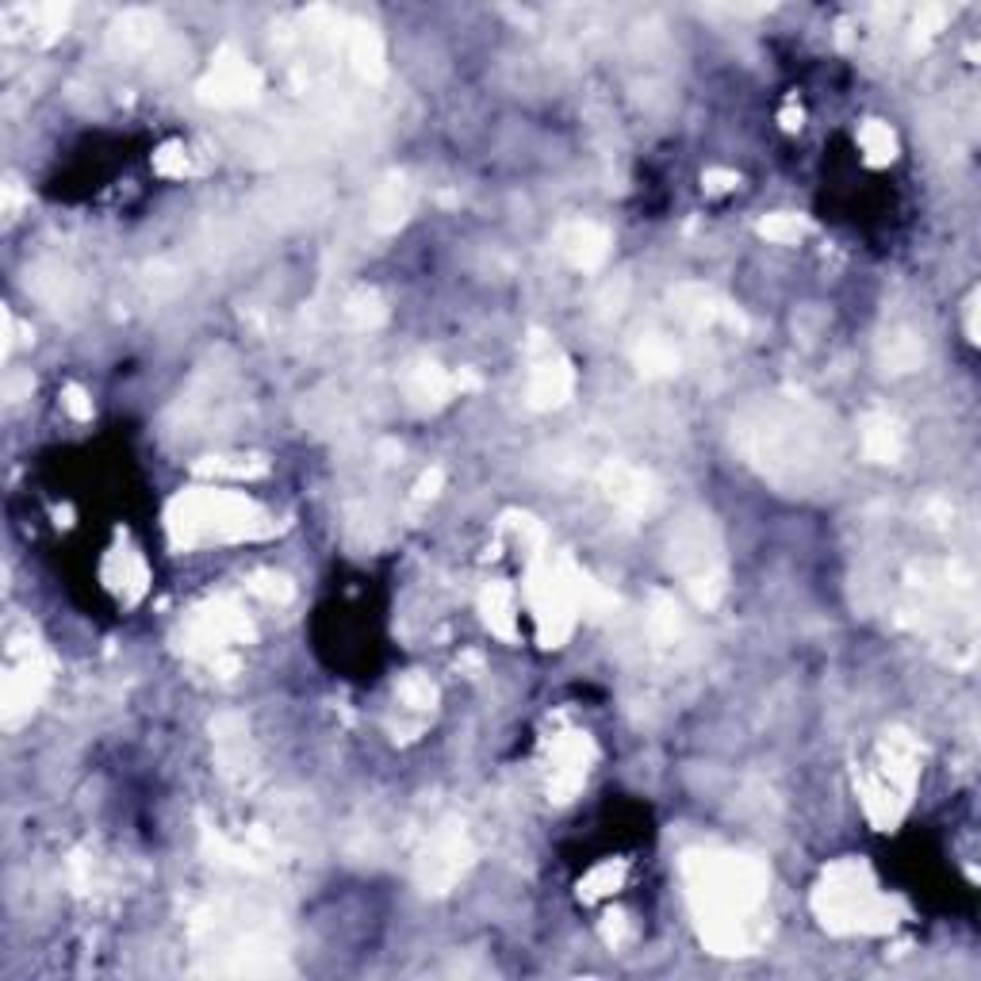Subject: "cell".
Listing matches in <instances>:
<instances>
[{"instance_id":"1","label":"cell","mask_w":981,"mask_h":981,"mask_svg":"<svg viewBox=\"0 0 981 981\" xmlns=\"http://www.w3.org/2000/svg\"><path fill=\"white\" fill-rule=\"evenodd\" d=\"M686 878H690V897L698 905V917L710 935L713 947L744 951V924L748 912L763 902L767 870L756 859L744 855H690L686 859Z\"/></svg>"},{"instance_id":"2","label":"cell","mask_w":981,"mask_h":981,"mask_svg":"<svg viewBox=\"0 0 981 981\" xmlns=\"http://www.w3.org/2000/svg\"><path fill=\"white\" fill-rule=\"evenodd\" d=\"M176 544H208V541H242V537L269 534L265 514L234 491H192L173 503L169 514Z\"/></svg>"},{"instance_id":"3","label":"cell","mask_w":981,"mask_h":981,"mask_svg":"<svg viewBox=\"0 0 981 981\" xmlns=\"http://www.w3.org/2000/svg\"><path fill=\"white\" fill-rule=\"evenodd\" d=\"M817 909H821L824 924L832 928H886V905L878 897V890L867 882L855 862H844L836 867L829 878H824L821 894H817Z\"/></svg>"},{"instance_id":"4","label":"cell","mask_w":981,"mask_h":981,"mask_svg":"<svg viewBox=\"0 0 981 981\" xmlns=\"http://www.w3.org/2000/svg\"><path fill=\"white\" fill-rule=\"evenodd\" d=\"M671 552H675V567L683 572V579L690 583L698 602L713 606L721 599V556H718V541H713V526L710 518H695L678 526V534L671 537Z\"/></svg>"},{"instance_id":"5","label":"cell","mask_w":981,"mask_h":981,"mask_svg":"<svg viewBox=\"0 0 981 981\" xmlns=\"http://www.w3.org/2000/svg\"><path fill=\"white\" fill-rule=\"evenodd\" d=\"M471 859V847L468 836H464V824H445L441 832H433L430 847L422 855V867H418V878H422V886L441 894L456 882V878L468 870Z\"/></svg>"},{"instance_id":"6","label":"cell","mask_w":981,"mask_h":981,"mask_svg":"<svg viewBox=\"0 0 981 981\" xmlns=\"http://www.w3.org/2000/svg\"><path fill=\"white\" fill-rule=\"evenodd\" d=\"M261 88V73L254 65H246L242 58H223L216 62V70L204 77L200 96L208 105H242Z\"/></svg>"},{"instance_id":"7","label":"cell","mask_w":981,"mask_h":981,"mask_svg":"<svg viewBox=\"0 0 981 981\" xmlns=\"http://www.w3.org/2000/svg\"><path fill=\"white\" fill-rule=\"evenodd\" d=\"M42 686H47V667L39 663V655L27 652L4 675V713H9V721H20V713H32V706L42 695Z\"/></svg>"},{"instance_id":"8","label":"cell","mask_w":981,"mask_h":981,"mask_svg":"<svg viewBox=\"0 0 981 981\" xmlns=\"http://www.w3.org/2000/svg\"><path fill=\"white\" fill-rule=\"evenodd\" d=\"M572 395V368L552 345H544V357H537L529 372V403L534 407H556Z\"/></svg>"},{"instance_id":"9","label":"cell","mask_w":981,"mask_h":981,"mask_svg":"<svg viewBox=\"0 0 981 981\" xmlns=\"http://www.w3.org/2000/svg\"><path fill=\"white\" fill-rule=\"evenodd\" d=\"M560 249H564V257L572 265H579V269H599L602 261H606L610 254V231L599 223H567L560 226L556 234Z\"/></svg>"},{"instance_id":"10","label":"cell","mask_w":981,"mask_h":981,"mask_svg":"<svg viewBox=\"0 0 981 981\" xmlns=\"http://www.w3.org/2000/svg\"><path fill=\"white\" fill-rule=\"evenodd\" d=\"M591 763V740L587 736H567L556 744V767H552V794L567 801L583 786V774Z\"/></svg>"},{"instance_id":"11","label":"cell","mask_w":981,"mask_h":981,"mask_svg":"<svg viewBox=\"0 0 981 981\" xmlns=\"http://www.w3.org/2000/svg\"><path fill=\"white\" fill-rule=\"evenodd\" d=\"M602 483H606V495L629 514L648 511L652 499H655L652 479H648L645 471H637V468H625V464H614V468L602 471Z\"/></svg>"},{"instance_id":"12","label":"cell","mask_w":981,"mask_h":981,"mask_svg":"<svg viewBox=\"0 0 981 981\" xmlns=\"http://www.w3.org/2000/svg\"><path fill=\"white\" fill-rule=\"evenodd\" d=\"M410 211V188L403 176H391L372 196V226L376 231H395Z\"/></svg>"},{"instance_id":"13","label":"cell","mask_w":981,"mask_h":981,"mask_svg":"<svg viewBox=\"0 0 981 981\" xmlns=\"http://www.w3.org/2000/svg\"><path fill=\"white\" fill-rule=\"evenodd\" d=\"M345 39V54H350V62L357 65L365 77H380L383 73V42L380 35L372 32V27L365 24H353L350 32L342 35Z\"/></svg>"},{"instance_id":"14","label":"cell","mask_w":981,"mask_h":981,"mask_svg":"<svg viewBox=\"0 0 981 981\" xmlns=\"http://www.w3.org/2000/svg\"><path fill=\"white\" fill-rule=\"evenodd\" d=\"M862 449H867L870 461L894 464L902 456V430L890 415H870L867 430H862Z\"/></svg>"},{"instance_id":"15","label":"cell","mask_w":981,"mask_h":981,"mask_svg":"<svg viewBox=\"0 0 981 981\" xmlns=\"http://www.w3.org/2000/svg\"><path fill=\"white\" fill-rule=\"evenodd\" d=\"M456 388L453 376H445L438 365H418L415 372L407 376V391H410V400L418 403H441L449 400V391Z\"/></svg>"},{"instance_id":"16","label":"cell","mask_w":981,"mask_h":981,"mask_svg":"<svg viewBox=\"0 0 981 981\" xmlns=\"http://www.w3.org/2000/svg\"><path fill=\"white\" fill-rule=\"evenodd\" d=\"M158 39V20L146 16V12H127V16L115 24V42L123 50H143Z\"/></svg>"},{"instance_id":"17","label":"cell","mask_w":981,"mask_h":981,"mask_svg":"<svg viewBox=\"0 0 981 981\" xmlns=\"http://www.w3.org/2000/svg\"><path fill=\"white\" fill-rule=\"evenodd\" d=\"M483 617L495 633L514 637V594L506 591V587H491V591L483 594Z\"/></svg>"},{"instance_id":"18","label":"cell","mask_w":981,"mask_h":981,"mask_svg":"<svg viewBox=\"0 0 981 981\" xmlns=\"http://www.w3.org/2000/svg\"><path fill=\"white\" fill-rule=\"evenodd\" d=\"M648 629H652V637L660 640V645H671V640L678 637V629H683V617H678L675 599H667V594H655V599H652V614H648Z\"/></svg>"},{"instance_id":"19","label":"cell","mask_w":981,"mask_h":981,"mask_svg":"<svg viewBox=\"0 0 981 981\" xmlns=\"http://www.w3.org/2000/svg\"><path fill=\"white\" fill-rule=\"evenodd\" d=\"M637 360H640V368H645V372H652V376L675 372V368H678L675 345L663 342V338H648V342L637 350Z\"/></svg>"},{"instance_id":"20","label":"cell","mask_w":981,"mask_h":981,"mask_svg":"<svg viewBox=\"0 0 981 981\" xmlns=\"http://www.w3.org/2000/svg\"><path fill=\"white\" fill-rule=\"evenodd\" d=\"M882 357H886V365L894 368V372H909V368H917L920 357H924V345L909 334H894L886 345H882Z\"/></svg>"},{"instance_id":"21","label":"cell","mask_w":981,"mask_h":981,"mask_svg":"<svg viewBox=\"0 0 981 981\" xmlns=\"http://www.w3.org/2000/svg\"><path fill=\"white\" fill-rule=\"evenodd\" d=\"M859 143H862V150H867V158H870V161H878V165L894 158V150H897L894 131H890L886 123H878V120H870L867 127H862Z\"/></svg>"},{"instance_id":"22","label":"cell","mask_w":981,"mask_h":981,"mask_svg":"<svg viewBox=\"0 0 981 981\" xmlns=\"http://www.w3.org/2000/svg\"><path fill=\"white\" fill-rule=\"evenodd\" d=\"M249 591H254L257 599H265V602H287L292 599V583H287L284 575H277V572H257L254 579H249Z\"/></svg>"},{"instance_id":"23","label":"cell","mask_w":981,"mask_h":981,"mask_svg":"<svg viewBox=\"0 0 981 981\" xmlns=\"http://www.w3.org/2000/svg\"><path fill=\"white\" fill-rule=\"evenodd\" d=\"M400 698L410 706V710H426V706H433L438 690H433V683L426 675H407L400 683Z\"/></svg>"},{"instance_id":"24","label":"cell","mask_w":981,"mask_h":981,"mask_svg":"<svg viewBox=\"0 0 981 981\" xmlns=\"http://www.w3.org/2000/svg\"><path fill=\"white\" fill-rule=\"evenodd\" d=\"M759 231H763L771 242H798L801 234H806V223H801L798 216H771V219H763Z\"/></svg>"},{"instance_id":"25","label":"cell","mask_w":981,"mask_h":981,"mask_svg":"<svg viewBox=\"0 0 981 981\" xmlns=\"http://www.w3.org/2000/svg\"><path fill=\"white\" fill-rule=\"evenodd\" d=\"M947 20H951V9H943V4H928V9H920V16H917V32L935 35L943 24H947Z\"/></svg>"},{"instance_id":"26","label":"cell","mask_w":981,"mask_h":981,"mask_svg":"<svg viewBox=\"0 0 981 981\" xmlns=\"http://www.w3.org/2000/svg\"><path fill=\"white\" fill-rule=\"evenodd\" d=\"M441 468H433V471H426L422 479H418V499H433L438 495V487H441Z\"/></svg>"},{"instance_id":"27","label":"cell","mask_w":981,"mask_h":981,"mask_svg":"<svg viewBox=\"0 0 981 981\" xmlns=\"http://www.w3.org/2000/svg\"><path fill=\"white\" fill-rule=\"evenodd\" d=\"M65 407L73 410L77 418H88V403H85V391L81 388H65Z\"/></svg>"},{"instance_id":"28","label":"cell","mask_w":981,"mask_h":981,"mask_svg":"<svg viewBox=\"0 0 981 981\" xmlns=\"http://www.w3.org/2000/svg\"><path fill=\"white\" fill-rule=\"evenodd\" d=\"M706 184H710L713 192H725L728 184H736V173H718V169H713V173H706Z\"/></svg>"}]
</instances>
